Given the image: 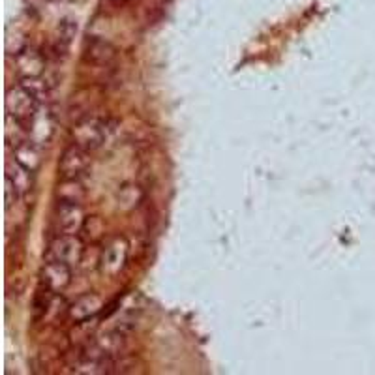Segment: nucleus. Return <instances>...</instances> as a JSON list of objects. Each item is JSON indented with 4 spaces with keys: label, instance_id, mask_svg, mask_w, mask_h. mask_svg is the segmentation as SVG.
Returning <instances> with one entry per match:
<instances>
[{
    "label": "nucleus",
    "instance_id": "1",
    "mask_svg": "<svg viewBox=\"0 0 375 375\" xmlns=\"http://www.w3.org/2000/svg\"><path fill=\"white\" fill-rule=\"evenodd\" d=\"M6 111L8 117L23 122L30 130L40 113V101L21 85L14 86L6 93Z\"/></svg>",
    "mask_w": 375,
    "mask_h": 375
},
{
    "label": "nucleus",
    "instance_id": "2",
    "mask_svg": "<svg viewBox=\"0 0 375 375\" xmlns=\"http://www.w3.org/2000/svg\"><path fill=\"white\" fill-rule=\"evenodd\" d=\"M107 139L106 124L98 119H83L75 122L70 130L71 145H77L81 149L94 152L98 150Z\"/></svg>",
    "mask_w": 375,
    "mask_h": 375
},
{
    "label": "nucleus",
    "instance_id": "3",
    "mask_svg": "<svg viewBox=\"0 0 375 375\" xmlns=\"http://www.w3.org/2000/svg\"><path fill=\"white\" fill-rule=\"evenodd\" d=\"M85 248H83V241L77 234H57L55 239H51L47 252H45V259L47 261L66 263V265H79L83 259Z\"/></svg>",
    "mask_w": 375,
    "mask_h": 375
},
{
    "label": "nucleus",
    "instance_id": "4",
    "mask_svg": "<svg viewBox=\"0 0 375 375\" xmlns=\"http://www.w3.org/2000/svg\"><path fill=\"white\" fill-rule=\"evenodd\" d=\"M86 214L83 205L77 203H64L57 201L53 210V227L57 234H77L85 226Z\"/></svg>",
    "mask_w": 375,
    "mask_h": 375
},
{
    "label": "nucleus",
    "instance_id": "5",
    "mask_svg": "<svg viewBox=\"0 0 375 375\" xmlns=\"http://www.w3.org/2000/svg\"><path fill=\"white\" fill-rule=\"evenodd\" d=\"M128 254H130V244L124 237L111 239L99 255V272L109 278L119 276L126 267Z\"/></svg>",
    "mask_w": 375,
    "mask_h": 375
},
{
    "label": "nucleus",
    "instance_id": "6",
    "mask_svg": "<svg viewBox=\"0 0 375 375\" xmlns=\"http://www.w3.org/2000/svg\"><path fill=\"white\" fill-rule=\"evenodd\" d=\"M90 152L81 149L77 145H70L64 150L60 162H58V173L62 178H81L85 177L90 169Z\"/></svg>",
    "mask_w": 375,
    "mask_h": 375
},
{
    "label": "nucleus",
    "instance_id": "7",
    "mask_svg": "<svg viewBox=\"0 0 375 375\" xmlns=\"http://www.w3.org/2000/svg\"><path fill=\"white\" fill-rule=\"evenodd\" d=\"M40 280H42V287L49 289L51 293H62L70 287L71 267L66 263L47 261L43 265Z\"/></svg>",
    "mask_w": 375,
    "mask_h": 375
},
{
    "label": "nucleus",
    "instance_id": "8",
    "mask_svg": "<svg viewBox=\"0 0 375 375\" xmlns=\"http://www.w3.org/2000/svg\"><path fill=\"white\" fill-rule=\"evenodd\" d=\"M104 308V300L99 298V295L96 293H88V295H83L79 297L73 304L70 306L68 310V315L73 323H85L88 319L96 317Z\"/></svg>",
    "mask_w": 375,
    "mask_h": 375
},
{
    "label": "nucleus",
    "instance_id": "9",
    "mask_svg": "<svg viewBox=\"0 0 375 375\" xmlns=\"http://www.w3.org/2000/svg\"><path fill=\"white\" fill-rule=\"evenodd\" d=\"M83 58L93 66H106L114 58V47L101 38H90L83 47Z\"/></svg>",
    "mask_w": 375,
    "mask_h": 375
},
{
    "label": "nucleus",
    "instance_id": "10",
    "mask_svg": "<svg viewBox=\"0 0 375 375\" xmlns=\"http://www.w3.org/2000/svg\"><path fill=\"white\" fill-rule=\"evenodd\" d=\"M55 197L57 201H64V203L83 205V201L86 199V190L81 178H62L55 188Z\"/></svg>",
    "mask_w": 375,
    "mask_h": 375
},
{
    "label": "nucleus",
    "instance_id": "11",
    "mask_svg": "<svg viewBox=\"0 0 375 375\" xmlns=\"http://www.w3.org/2000/svg\"><path fill=\"white\" fill-rule=\"evenodd\" d=\"M14 160L30 173H36L42 163V154L32 141H23L21 145L14 147Z\"/></svg>",
    "mask_w": 375,
    "mask_h": 375
},
{
    "label": "nucleus",
    "instance_id": "12",
    "mask_svg": "<svg viewBox=\"0 0 375 375\" xmlns=\"http://www.w3.org/2000/svg\"><path fill=\"white\" fill-rule=\"evenodd\" d=\"M32 175L29 169H25L23 165L15 162L14 158H10L6 162V178L19 190L21 195H27L32 188Z\"/></svg>",
    "mask_w": 375,
    "mask_h": 375
},
{
    "label": "nucleus",
    "instance_id": "13",
    "mask_svg": "<svg viewBox=\"0 0 375 375\" xmlns=\"http://www.w3.org/2000/svg\"><path fill=\"white\" fill-rule=\"evenodd\" d=\"M96 346H98L99 349L107 354V356H113V359H117V356L124 351V347H126L124 330L117 326V328L109 330V332H104L101 336H98Z\"/></svg>",
    "mask_w": 375,
    "mask_h": 375
},
{
    "label": "nucleus",
    "instance_id": "14",
    "mask_svg": "<svg viewBox=\"0 0 375 375\" xmlns=\"http://www.w3.org/2000/svg\"><path fill=\"white\" fill-rule=\"evenodd\" d=\"M15 62H17V70L23 77L40 75L43 70V58L34 49H27V47L15 57Z\"/></svg>",
    "mask_w": 375,
    "mask_h": 375
},
{
    "label": "nucleus",
    "instance_id": "15",
    "mask_svg": "<svg viewBox=\"0 0 375 375\" xmlns=\"http://www.w3.org/2000/svg\"><path fill=\"white\" fill-rule=\"evenodd\" d=\"M77 32V25L70 19H64L60 21L57 29V36H55V51H57L58 55L62 53L66 55V51L70 49L71 42H73V36Z\"/></svg>",
    "mask_w": 375,
    "mask_h": 375
},
{
    "label": "nucleus",
    "instance_id": "16",
    "mask_svg": "<svg viewBox=\"0 0 375 375\" xmlns=\"http://www.w3.org/2000/svg\"><path fill=\"white\" fill-rule=\"evenodd\" d=\"M19 85L25 88V90H29L32 96H34L40 104H42L43 99H47V94H49V88H47V83L40 79V75H32V77H21V83Z\"/></svg>",
    "mask_w": 375,
    "mask_h": 375
},
{
    "label": "nucleus",
    "instance_id": "17",
    "mask_svg": "<svg viewBox=\"0 0 375 375\" xmlns=\"http://www.w3.org/2000/svg\"><path fill=\"white\" fill-rule=\"evenodd\" d=\"M21 197L23 195L19 193V190H17V188H15V186L6 178V188H4V201H6V208L14 206Z\"/></svg>",
    "mask_w": 375,
    "mask_h": 375
},
{
    "label": "nucleus",
    "instance_id": "18",
    "mask_svg": "<svg viewBox=\"0 0 375 375\" xmlns=\"http://www.w3.org/2000/svg\"><path fill=\"white\" fill-rule=\"evenodd\" d=\"M106 2L111 8H122V6H126L130 0H106Z\"/></svg>",
    "mask_w": 375,
    "mask_h": 375
},
{
    "label": "nucleus",
    "instance_id": "19",
    "mask_svg": "<svg viewBox=\"0 0 375 375\" xmlns=\"http://www.w3.org/2000/svg\"><path fill=\"white\" fill-rule=\"evenodd\" d=\"M49 2H57V0H49Z\"/></svg>",
    "mask_w": 375,
    "mask_h": 375
}]
</instances>
